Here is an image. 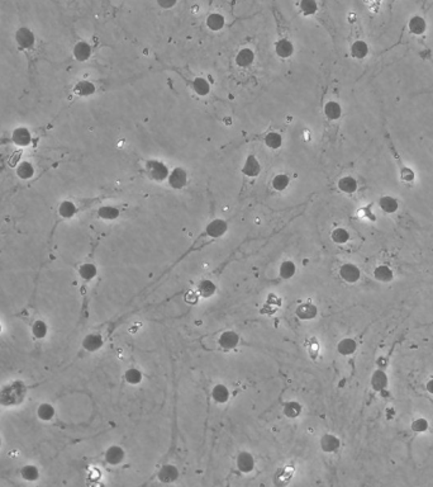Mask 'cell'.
I'll return each instance as SVG.
<instances>
[{
    "mask_svg": "<svg viewBox=\"0 0 433 487\" xmlns=\"http://www.w3.org/2000/svg\"><path fill=\"white\" fill-rule=\"evenodd\" d=\"M144 170L149 179L155 181H162L168 176V169L166 165L157 160H148L144 165Z\"/></svg>",
    "mask_w": 433,
    "mask_h": 487,
    "instance_id": "cell-2",
    "label": "cell"
},
{
    "mask_svg": "<svg viewBox=\"0 0 433 487\" xmlns=\"http://www.w3.org/2000/svg\"><path fill=\"white\" fill-rule=\"evenodd\" d=\"M74 92L76 95H80V97H89V95L94 94L95 93V85L93 84L92 82H88V80H82V82H79L74 88Z\"/></svg>",
    "mask_w": 433,
    "mask_h": 487,
    "instance_id": "cell-23",
    "label": "cell"
},
{
    "mask_svg": "<svg viewBox=\"0 0 433 487\" xmlns=\"http://www.w3.org/2000/svg\"><path fill=\"white\" fill-rule=\"evenodd\" d=\"M357 350V342L355 339L352 338H344L342 340L338 341L337 344V352L339 353L341 355H344V357H349V355L355 354Z\"/></svg>",
    "mask_w": 433,
    "mask_h": 487,
    "instance_id": "cell-16",
    "label": "cell"
},
{
    "mask_svg": "<svg viewBox=\"0 0 433 487\" xmlns=\"http://www.w3.org/2000/svg\"><path fill=\"white\" fill-rule=\"evenodd\" d=\"M55 408L51 403L44 402L37 408V416L42 421H51L55 417Z\"/></svg>",
    "mask_w": 433,
    "mask_h": 487,
    "instance_id": "cell-28",
    "label": "cell"
},
{
    "mask_svg": "<svg viewBox=\"0 0 433 487\" xmlns=\"http://www.w3.org/2000/svg\"><path fill=\"white\" fill-rule=\"evenodd\" d=\"M76 211V206H75L71 200H63V202L58 206V215L63 218L74 217Z\"/></svg>",
    "mask_w": 433,
    "mask_h": 487,
    "instance_id": "cell-37",
    "label": "cell"
},
{
    "mask_svg": "<svg viewBox=\"0 0 433 487\" xmlns=\"http://www.w3.org/2000/svg\"><path fill=\"white\" fill-rule=\"evenodd\" d=\"M289 183H290V179L285 174H279V175H276L272 179V187H274L275 191H285L288 188Z\"/></svg>",
    "mask_w": 433,
    "mask_h": 487,
    "instance_id": "cell-46",
    "label": "cell"
},
{
    "mask_svg": "<svg viewBox=\"0 0 433 487\" xmlns=\"http://www.w3.org/2000/svg\"><path fill=\"white\" fill-rule=\"evenodd\" d=\"M295 314L300 320H312L318 315V309L311 302H306V303L299 305Z\"/></svg>",
    "mask_w": 433,
    "mask_h": 487,
    "instance_id": "cell-15",
    "label": "cell"
},
{
    "mask_svg": "<svg viewBox=\"0 0 433 487\" xmlns=\"http://www.w3.org/2000/svg\"><path fill=\"white\" fill-rule=\"evenodd\" d=\"M237 468L242 473L252 472L255 468V459H253L252 454L248 452H241L237 456Z\"/></svg>",
    "mask_w": 433,
    "mask_h": 487,
    "instance_id": "cell-11",
    "label": "cell"
},
{
    "mask_svg": "<svg viewBox=\"0 0 433 487\" xmlns=\"http://www.w3.org/2000/svg\"><path fill=\"white\" fill-rule=\"evenodd\" d=\"M179 471L175 465L165 464L159 472V480L164 483H171L178 480Z\"/></svg>",
    "mask_w": 433,
    "mask_h": 487,
    "instance_id": "cell-18",
    "label": "cell"
},
{
    "mask_svg": "<svg viewBox=\"0 0 433 487\" xmlns=\"http://www.w3.org/2000/svg\"><path fill=\"white\" fill-rule=\"evenodd\" d=\"M227 230H228V224L224 219L216 218L213 219L210 224H208V226L205 227V234L208 236L213 237V239H216V237L223 236L227 232Z\"/></svg>",
    "mask_w": 433,
    "mask_h": 487,
    "instance_id": "cell-8",
    "label": "cell"
},
{
    "mask_svg": "<svg viewBox=\"0 0 433 487\" xmlns=\"http://www.w3.org/2000/svg\"><path fill=\"white\" fill-rule=\"evenodd\" d=\"M331 239H332L333 242L338 244V245H343L350 240V234L343 227H337L331 234Z\"/></svg>",
    "mask_w": 433,
    "mask_h": 487,
    "instance_id": "cell-40",
    "label": "cell"
},
{
    "mask_svg": "<svg viewBox=\"0 0 433 487\" xmlns=\"http://www.w3.org/2000/svg\"><path fill=\"white\" fill-rule=\"evenodd\" d=\"M156 2L162 9H171V8L175 7L178 0H156Z\"/></svg>",
    "mask_w": 433,
    "mask_h": 487,
    "instance_id": "cell-47",
    "label": "cell"
},
{
    "mask_svg": "<svg viewBox=\"0 0 433 487\" xmlns=\"http://www.w3.org/2000/svg\"><path fill=\"white\" fill-rule=\"evenodd\" d=\"M369 53V46L366 42L363 41H356L351 46V55L355 58H363L366 57Z\"/></svg>",
    "mask_w": 433,
    "mask_h": 487,
    "instance_id": "cell-41",
    "label": "cell"
},
{
    "mask_svg": "<svg viewBox=\"0 0 433 487\" xmlns=\"http://www.w3.org/2000/svg\"><path fill=\"white\" fill-rule=\"evenodd\" d=\"M338 189L343 193H355L357 189V181L352 176H343L339 179Z\"/></svg>",
    "mask_w": 433,
    "mask_h": 487,
    "instance_id": "cell-31",
    "label": "cell"
},
{
    "mask_svg": "<svg viewBox=\"0 0 433 487\" xmlns=\"http://www.w3.org/2000/svg\"><path fill=\"white\" fill-rule=\"evenodd\" d=\"M319 444L324 453H335L341 448V440L335 434H324L320 438Z\"/></svg>",
    "mask_w": 433,
    "mask_h": 487,
    "instance_id": "cell-9",
    "label": "cell"
},
{
    "mask_svg": "<svg viewBox=\"0 0 433 487\" xmlns=\"http://www.w3.org/2000/svg\"><path fill=\"white\" fill-rule=\"evenodd\" d=\"M370 386L374 392L381 393V395L385 393V391L389 387V376H387L386 369L379 367V368H376L375 371L373 372L370 379Z\"/></svg>",
    "mask_w": 433,
    "mask_h": 487,
    "instance_id": "cell-3",
    "label": "cell"
},
{
    "mask_svg": "<svg viewBox=\"0 0 433 487\" xmlns=\"http://www.w3.org/2000/svg\"><path fill=\"white\" fill-rule=\"evenodd\" d=\"M0 448H2V438H0Z\"/></svg>",
    "mask_w": 433,
    "mask_h": 487,
    "instance_id": "cell-49",
    "label": "cell"
},
{
    "mask_svg": "<svg viewBox=\"0 0 433 487\" xmlns=\"http://www.w3.org/2000/svg\"><path fill=\"white\" fill-rule=\"evenodd\" d=\"M299 8H300L301 13L304 15L311 17V15H314L318 12V3L315 0H300Z\"/></svg>",
    "mask_w": 433,
    "mask_h": 487,
    "instance_id": "cell-39",
    "label": "cell"
},
{
    "mask_svg": "<svg viewBox=\"0 0 433 487\" xmlns=\"http://www.w3.org/2000/svg\"><path fill=\"white\" fill-rule=\"evenodd\" d=\"M410 429H412V432L416 433V434H423V433L428 432V429H429L428 420L423 416L416 417V419L412 420Z\"/></svg>",
    "mask_w": 433,
    "mask_h": 487,
    "instance_id": "cell-30",
    "label": "cell"
},
{
    "mask_svg": "<svg viewBox=\"0 0 433 487\" xmlns=\"http://www.w3.org/2000/svg\"><path fill=\"white\" fill-rule=\"evenodd\" d=\"M255 60V53L251 49H242L236 55V64L240 68L246 69L251 66Z\"/></svg>",
    "mask_w": 433,
    "mask_h": 487,
    "instance_id": "cell-20",
    "label": "cell"
},
{
    "mask_svg": "<svg viewBox=\"0 0 433 487\" xmlns=\"http://www.w3.org/2000/svg\"><path fill=\"white\" fill-rule=\"evenodd\" d=\"M379 206L385 213H395L399 208V203L395 198L390 197V195H384L379 199Z\"/></svg>",
    "mask_w": 433,
    "mask_h": 487,
    "instance_id": "cell-26",
    "label": "cell"
},
{
    "mask_svg": "<svg viewBox=\"0 0 433 487\" xmlns=\"http://www.w3.org/2000/svg\"><path fill=\"white\" fill-rule=\"evenodd\" d=\"M324 114L328 119L336 121V119H338L342 114L341 106H339L337 102H328V103L324 106Z\"/></svg>",
    "mask_w": 433,
    "mask_h": 487,
    "instance_id": "cell-33",
    "label": "cell"
},
{
    "mask_svg": "<svg viewBox=\"0 0 433 487\" xmlns=\"http://www.w3.org/2000/svg\"><path fill=\"white\" fill-rule=\"evenodd\" d=\"M74 56L77 61L84 63V61L89 60V57L92 56V47L88 42H77L74 47Z\"/></svg>",
    "mask_w": 433,
    "mask_h": 487,
    "instance_id": "cell-19",
    "label": "cell"
},
{
    "mask_svg": "<svg viewBox=\"0 0 433 487\" xmlns=\"http://www.w3.org/2000/svg\"><path fill=\"white\" fill-rule=\"evenodd\" d=\"M213 400L218 403H226L229 400V391L224 384H216L212 391Z\"/></svg>",
    "mask_w": 433,
    "mask_h": 487,
    "instance_id": "cell-34",
    "label": "cell"
},
{
    "mask_svg": "<svg viewBox=\"0 0 433 487\" xmlns=\"http://www.w3.org/2000/svg\"><path fill=\"white\" fill-rule=\"evenodd\" d=\"M31 331L34 338L38 339V340H42V339H45L47 336L48 325L44 320H36L33 322V325H32Z\"/></svg>",
    "mask_w": 433,
    "mask_h": 487,
    "instance_id": "cell-29",
    "label": "cell"
},
{
    "mask_svg": "<svg viewBox=\"0 0 433 487\" xmlns=\"http://www.w3.org/2000/svg\"><path fill=\"white\" fill-rule=\"evenodd\" d=\"M284 414L285 416L290 417V419H295L301 414V405L296 401H290V402L285 403Z\"/></svg>",
    "mask_w": 433,
    "mask_h": 487,
    "instance_id": "cell-44",
    "label": "cell"
},
{
    "mask_svg": "<svg viewBox=\"0 0 433 487\" xmlns=\"http://www.w3.org/2000/svg\"><path fill=\"white\" fill-rule=\"evenodd\" d=\"M191 87L192 90H194L198 95H200V97H205V95L209 94L210 92L209 83H208L204 77H195L191 82Z\"/></svg>",
    "mask_w": 433,
    "mask_h": 487,
    "instance_id": "cell-27",
    "label": "cell"
},
{
    "mask_svg": "<svg viewBox=\"0 0 433 487\" xmlns=\"http://www.w3.org/2000/svg\"><path fill=\"white\" fill-rule=\"evenodd\" d=\"M125 453L122 448L118 445H112L106 449L105 452V461L112 465H118L119 463L123 462Z\"/></svg>",
    "mask_w": 433,
    "mask_h": 487,
    "instance_id": "cell-13",
    "label": "cell"
},
{
    "mask_svg": "<svg viewBox=\"0 0 433 487\" xmlns=\"http://www.w3.org/2000/svg\"><path fill=\"white\" fill-rule=\"evenodd\" d=\"M207 27L210 31H221L224 26H226V18L221 14V13H212L207 17Z\"/></svg>",
    "mask_w": 433,
    "mask_h": 487,
    "instance_id": "cell-22",
    "label": "cell"
},
{
    "mask_svg": "<svg viewBox=\"0 0 433 487\" xmlns=\"http://www.w3.org/2000/svg\"><path fill=\"white\" fill-rule=\"evenodd\" d=\"M264 143L271 150H277L283 145V136L279 132H269L265 136Z\"/></svg>",
    "mask_w": 433,
    "mask_h": 487,
    "instance_id": "cell-36",
    "label": "cell"
},
{
    "mask_svg": "<svg viewBox=\"0 0 433 487\" xmlns=\"http://www.w3.org/2000/svg\"><path fill=\"white\" fill-rule=\"evenodd\" d=\"M103 338H101V335H99V334H89V335L85 336L84 340H82V348L90 353L100 349V348L103 347Z\"/></svg>",
    "mask_w": 433,
    "mask_h": 487,
    "instance_id": "cell-17",
    "label": "cell"
},
{
    "mask_svg": "<svg viewBox=\"0 0 433 487\" xmlns=\"http://www.w3.org/2000/svg\"><path fill=\"white\" fill-rule=\"evenodd\" d=\"M26 396V386L23 382L14 381L9 384H5L0 390V405L15 406L19 405Z\"/></svg>",
    "mask_w": 433,
    "mask_h": 487,
    "instance_id": "cell-1",
    "label": "cell"
},
{
    "mask_svg": "<svg viewBox=\"0 0 433 487\" xmlns=\"http://www.w3.org/2000/svg\"><path fill=\"white\" fill-rule=\"evenodd\" d=\"M168 186L174 189H183L188 184V173L183 168H175L167 176Z\"/></svg>",
    "mask_w": 433,
    "mask_h": 487,
    "instance_id": "cell-5",
    "label": "cell"
},
{
    "mask_svg": "<svg viewBox=\"0 0 433 487\" xmlns=\"http://www.w3.org/2000/svg\"><path fill=\"white\" fill-rule=\"evenodd\" d=\"M276 55L282 58H289L294 53V46L287 38H282L275 44Z\"/></svg>",
    "mask_w": 433,
    "mask_h": 487,
    "instance_id": "cell-21",
    "label": "cell"
},
{
    "mask_svg": "<svg viewBox=\"0 0 433 487\" xmlns=\"http://www.w3.org/2000/svg\"><path fill=\"white\" fill-rule=\"evenodd\" d=\"M215 291H216V286L212 282V280L204 279L199 283V286H198V293H199L202 297H204V298H209V297H212L213 294L215 293Z\"/></svg>",
    "mask_w": 433,
    "mask_h": 487,
    "instance_id": "cell-32",
    "label": "cell"
},
{
    "mask_svg": "<svg viewBox=\"0 0 433 487\" xmlns=\"http://www.w3.org/2000/svg\"><path fill=\"white\" fill-rule=\"evenodd\" d=\"M0 330H2V328H0Z\"/></svg>",
    "mask_w": 433,
    "mask_h": 487,
    "instance_id": "cell-50",
    "label": "cell"
},
{
    "mask_svg": "<svg viewBox=\"0 0 433 487\" xmlns=\"http://www.w3.org/2000/svg\"><path fill=\"white\" fill-rule=\"evenodd\" d=\"M96 274H98V269H96V267L94 266V264H90V263L82 264V266L79 268V275L84 280L94 279V278L96 277Z\"/></svg>",
    "mask_w": 433,
    "mask_h": 487,
    "instance_id": "cell-38",
    "label": "cell"
},
{
    "mask_svg": "<svg viewBox=\"0 0 433 487\" xmlns=\"http://www.w3.org/2000/svg\"><path fill=\"white\" fill-rule=\"evenodd\" d=\"M373 275L374 278H375V280L384 283V285L392 283L395 278L394 270L392 269V267L387 266V264H379V266H376L373 270Z\"/></svg>",
    "mask_w": 433,
    "mask_h": 487,
    "instance_id": "cell-7",
    "label": "cell"
},
{
    "mask_svg": "<svg viewBox=\"0 0 433 487\" xmlns=\"http://www.w3.org/2000/svg\"><path fill=\"white\" fill-rule=\"evenodd\" d=\"M124 379L129 384H138L142 381V373L137 368H129L128 371H125Z\"/></svg>",
    "mask_w": 433,
    "mask_h": 487,
    "instance_id": "cell-45",
    "label": "cell"
},
{
    "mask_svg": "<svg viewBox=\"0 0 433 487\" xmlns=\"http://www.w3.org/2000/svg\"><path fill=\"white\" fill-rule=\"evenodd\" d=\"M34 174V168L31 163L28 161H23L18 165L17 168V175L19 176L20 179L23 180H27V179H31Z\"/></svg>",
    "mask_w": 433,
    "mask_h": 487,
    "instance_id": "cell-42",
    "label": "cell"
},
{
    "mask_svg": "<svg viewBox=\"0 0 433 487\" xmlns=\"http://www.w3.org/2000/svg\"><path fill=\"white\" fill-rule=\"evenodd\" d=\"M239 341H240L239 334L231 330L224 331V333L219 336V340H218L219 345H221L223 349H227V350L236 348L237 345H239Z\"/></svg>",
    "mask_w": 433,
    "mask_h": 487,
    "instance_id": "cell-12",
    "label": "cell"
},
{
    "mask_svg": "<svg viewBox=\"0 0 433 487\" xmlns=\"http://www.w3.org/2000/svg\"><path fill=\"white\" fill-rule=\"evenodd\" d=\"M20 477L28 482H34L39 478V470L33 464H26L20 468L19 471Z\"/></svg>",
    "mask_w": 433,
    "mask_h": 487,
    "instance_id": "cell-24",
    "label": "cell"
},
{
    "mask_svg": "<svg viewBox=\"0 0 433 487\" xmlns=\"http://www.w3.org/2000/svg\"><path fill=\"white\" fill-rule=\"evenodd\" d=\"M409 31L414 34H422L426 32L427 29V23L424 21V18H422L421 15H414V17L410 18L408 23Z\"/></svg>",
    "mask_w": 433,
    "mask_h": 487,
    "instance_id": "cell-25",
    "label": "cell"
},
{
    "mask_svg": "<svg viewBox=\"0 0 433 487\" xmlns=\"http://www.w3.org/2000/svg\"><path fill=\"white\" fill-rule=\"evenodd\" d=\"M338 274L343 282L349 283V285H355V283H357L361 279L362 273H361L359 267L355 266V264L346 263L339 268Z\"/></svg>",
    "mask_w": 433,
    "mask_h": 487,
    "instance_id": "cell-4",
    "label": "cell"
},
{
    "mask_svg": "<svg viewBox=\"0 0 433 487\" xmlns=\"http://www.w3.org/2000/svg\"><path fill=\"white\" fill-rule=\"evenodd\" d=\"M15 41H17L18 46L23 50H31L34 46L36 42V37H34L33 32L27 27H22L15 33Z\"/></svg>",
    "mask_w": 433,
    "mask_h": 487,
    "instance_id": "cell-6",
    "label": "cell"
},
{
    "mask_svg": "<svg viewBox=\"0 0 433 487\" xmlns=\"http://www.w3.org/2000/svg\"><path fill=\"white\" fill-rule=\"evenodd\" d=\"M242 173L245 174L246 176H248V178H256V176L260 175L261 165L260 161L257 160V157L253 156V155H250V156L246 159L245 164H243Z\"/></svg>",
    "mask_w": 433,
    "mask_h": 487,
    "instance_id": "cell-10",
    "label": "cell"
},
{
    "mask_svg": "<svg viewBox=\"0 0 433 487\" xmlns=\"http://www.w3.org/2000/svg\"><path fill=\"white\" fill-rule=\"evenodd\" d=\"M120 215L119 210L113 206H103L98 210V216L100 218L106 219V221H112V219L118 218Z\"/></svg>",
    "mask_w": 433,
    "mask_h": 487,
    "instance_id": "cell-35",
    "label": "cell"
},
{
    "mask_svg": "<svg viewBox=\"0 0 433 487\" xmlns=\"http://www.w3.org/2000/svg\"><path fill=\"white\" fill-rule=\"evenodd\" d=\"M295 272H296L295 264L290 260H285L284 263L280 266V269H279L280 277H282L283 279H290L291 277H294Z\"/></svg>",
    "mask_w": 433,
    "mask_h": 487,
    "instance_id": "cell-43",
    "label": "cell"
},
{
    "mask_svg": "<svg viewBox=\"0 0 433 487\" xmlns=\"http://www.w3.org/2000/svg\"><path fill=\"white\" fill-rule=\"evenodd\" d=\"M12 140L18 146H28L32 143L31 132L26 127H18L13 131Z\"/></svg>",
    "mask_w": 433,
    "mask_h": 487,
    "instance_id": "cell-14",
    "label": "cell"
},
{
    "mask_svg": "<svg viewBox=\"0 0 433 487\" xmlns=\"http://www.w3.org/2000/svg\"><path fill=\"white\" fill-rule=\"evenodd\" d=\"M424 389H426L427 393L433 396V376H429L428 378L426 379V382H424Z\"/></svg>",
    "mask_w": 433,
    "mask_h": 487,
    "instance_id": "cell-48",
    "label": "cell"
}]
</instances>
